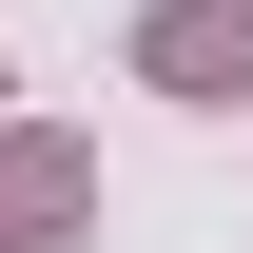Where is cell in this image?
Here are the masks:
<instances>
[{
    "label": "cell",
    "mask_w": 253,
    "mask_h": 253,
    "mask_svg": "<svg viewBox=\"0 0 253 253\" xmlns=\"http://www.w3.org/2000/svg\"><path fill=\"white\" fill-rule=\"evenodd\" d=\"M136 78L156 97H253V0H156L136 20Z\"/></svg>",
    "instance_id": "obj_1"
},
{
    "label": "cell",
    "mask_w": 253,
    "mask_h": 253,
    "mask_svg": "<svg viewBox=\"0 0 253 253\" xmlns=\"http://www.w3.org/2000/svg\"><path fill=\"white\" fill-rule=\"evenodd\" d=\"M59 214H97V156H78V136H0V253L59 234Z\"/></svg>",
    "instance_id": "obj_2"
}]
</instances>
